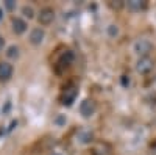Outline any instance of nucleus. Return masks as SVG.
Returning a JSON list of instances; mask_svg holds the SVG:
<instances>
[{
  "label": "nucleus",
  "instance_id": "f3484780",
  "mask_svg": "<svg viewBox=\"0 0 156 155\" xmlns=\"http://www.w3.org/2000/svg\"><path fill=\"white\" fill-rule=\"evenodd\" d=\"M55 122H56L58 125H62V124H66V118H62V116H56Z\"/></svg>",
  "mask_w": 156,
  "mask_h": 155
},
{
  "label": "nucleus",
  "instance_id": "f8f14e48",
  "mask_svg": "<svg viewBox=\"0 0 156 155\" xmlns=\"http://www.w3.org/2000/svg\"><path fill=\"white\" fill-rule=\"evenodd\" d=\"M126 6L131 11H142L147 8V2H144V0H129V2H126Z\"/></svg>",
  "mask_w": 156,
  "mask_h": 155
},
{
  "label": "nucleus",
  "instance_id": "ddd939ff",
  "mask_svg": "<svg viewBox=\"0 0 156 155\" xmlns=\"http://www.w3.org/2000/svg\"><path fill=\"white\" fill-rule=\"evenodd\" d=\"M6 57L8 58H17L19 57V47L17 46H9L6 49Z\"/></svg>",
  "mask_w": 156,
  "mask_h": 155
},
{
  "label": "nucleus",
  "instance_id": "0eeeda50",
  "mask_svg": "<svg viewBox=\"0 0 156 155\" xmlns=\"http://www.w3.org/2000/svg\"><path fill=\"white\" fill-rule=\"evenodd\" d=\"M73 61V54L70 50L67 52H64V54L59 57V60L56 61V72H62V71H66L70 64Z\"/></svg>",
  "mask_w": 156,
  "mask_h": 155
},
{
  "label": "nucleus",
  "instance_id": "2eb2a0df",
  "mask_svg": "<svg viewBox=\"0 0 156 155\" xmlns=\"http://www.w3.org/2000/svg\"><path fill=\"white\" fill-rule=\"evenodd\" d=\"M108 35H109L111 38H114V36L119 35V28H117V25H114V24L109 25V27H108Z\"/></svg>",
  "mask_w": 156,
  "mask_h": 155
},
{
  "label": "nucleus",
  "instance_id": "dca6fc26",
  "mask_svg": "<svg viewBox=\"0 0 156 155\" xmlns=\"http://www.w3.org/2000/svg\"><path fill=\"white\" fill-rule=\"evenodd\" d=\"M5 6H6L8 11H12V9L16 8V2H14V0H6V2H5Z\"/></svg>",
  "mask_w": 156,
  "mask_h": 155
},
{
  "label": "nucleus",
  "instance_id": "4be33fe9",
  "mask_svg": "<svg viewBox=\"0 0 156 155\" xmlns=\"http://www.w3.org/2000/svg\"><path fill=\"white\" fill-rule=\"evenodd\" d=\"M2 17H3V9H0V20H2Z\"/></svg>",
  "mask_w": 156,
  "mask_h": 155
},
{
  "label": "nucleus",
  "instance_id": "6ab92c4d",
  "mask_svg": "<svg viewBox=\"0 0 156 155\" xmlns=\"http://www.w3.org/2000/svg\"><path fill=\"white\" fill-rule=\"evenodd\" d=\"M112 8H120V6H123V2H119V3H109Z\"/></svg>",
  "mask_w": 156,
  "mask_h": 155
},
{
  "label": "nucleus",
  "instance_id": "a211bd4d",
  "mask_svg": "<svg viewBox=\"0 0 156 155\" xmlns=\"http://www.w3.org/2000/svg\"><path fill=\"white\" fill-rule=\"evenodd\" d=\"M3 47H5V38H3V36H0V52L3 50Z\"/></svg>",
  "mask_w": 156,
  "mask_h": 155
},
{
  "label": "nucleus",
  "instance_id": "9b49d317",
  "mask_svg": "<svg viewBox=\"0 0 156 155\" xmlns=\"http://www.w3.org/2000/svg\"><path fill=\"white\" fill-rule=\"evenodd\" d=\"M27 28H28V25L22 17H12V31H14L16 35L25 33Z\"/></svg>",
  "mask_w": 156,
  "mask_h": 155
},
{
  "label": "nucleus",
  "instance_id": "6e6552de",
  "mask_svg": "<svg viewBox=\"0 0 156 155\" xmlns=\"http://www.w3.org/2000/svg\"><path fill=\"white\" fill-rule=\"evenodd\" d=\"M90 155H112V147L108 143H95L90 149Z\"/></svg>",
  "mask_w": 156,
  "mask_h": 155
},
{
  "label": "nucleus",
  "instance_id": "423d86ee",
  "mask_svg": "<svg viewBox=\"0 0 156 155\" xmlns=\"http://www.w3.org/2000/svg\"><path fill=\"white\" fill-rule=\"evenodd\" d=\"M76 141L80 144H90L94 143V132L87 127H81L80 130L76 132Z\"/></svg>",
  "mask_w": 156,
  "mask_h": 155
},
{
  "label": "nucleus",
  "instance_id": "f03ea898",
  "mask_svg": "<svg viewBox=\"0 0 156 155\" xmlns=\"http://www.w3.org/2000/svg\"><path fill=\"white\" fill-rule=\"evenodd\" d=\"M95 111H97V103H95V100H92V99H84V100L80 103V114L83 116L84 119L92 118V116L95 114Z\"/></svg>",
  "mask_w": 156,
  "mask_h": 155
},
{
  "label": "nucleus",
  "instance_id": "7ed1b4c3",
  "mask_svg": "<svg viewBox=\"0 0 156 155\" xmlns=\"http://www.w3.org/2000/svg\"><path fill=\"white\" fill-rule=\"evenodd\" d=\"M76 96H78V88L75 85H69L67 88H64V91L61 94V103L66 107H70L75 102Z\"/></svg>",
  "mask_w": 156,
  "mask_h": 155
},
{
  "label": "nucleus",
  "instance_id": "f257e3e1",
  "mask_svg": "<svg viewBox=\"0 0 156 155\" xmlns=\"http://www.w3.org/2000/svg\"><path fill=\"white\" fill-rule=\"evenodd\" d=\"M133 50L136 52V55H139V58L148 57L150 52L153 50V44H151L150 39H147V38H139V39H136L134 44H133Z\"/></svg>",
  "mask_w": 156,
  "mask_h": 155
},
{
  "label": "nucleus",
  "instance_id": "20e7f679",
  "mask_svg": "<svg viewBox=\"0 0 156 155\" xmlns=\"http://www.w3.org/2000/svg\"><path fill=\"white\" fill-rule=\"evenodd\" d=\"M154 68V61L150 58V57H142L137 60L136 63V71L140 74V75H147L148 72H151Z\"/></svg>",
  "mask_w": 156,
  "mask_h": 155
},
{
  "label": "nucleus",
  "instance_id": "412c9836",
  "mask_svg": "<svg viewBox=\"0 0 156 155\" xmlns=\"http://www.w3.org/2000/svg\"><path fill=\"white\" fill-rule=\"evenodd\" d=\"M151 155H156V143H154L153 147H151Z\"/></svg>",
  "mask_w": 156,
  "mask_h": 155
},
{
  "label": "nucleus",
  "instance_id": "5701e85b",
  "mask_svg": "<svg viewBox=\"0 0 156 155\" xmlns=\"http://www.w3.org/2000/svg\"><path fill=\"white\" fill-rule=\"evenodd\" d=\"M50 155H61V153H56V152H55V153H50Z\"/></svg>",
  "mask_w": 156,
  "mask_h": 155
},
{
  "label": "nucleus",
  "instance_id": "9d476101",
  "mask_svg": "<svg viewBox=\"0 0 156 155\" xmlns=\"http://www.w3.org/2000/svg\"><path fill=\"white\" fill-rule=\"evenodd\" d=\"M12 72H14V69H12L11 63H8V61L0 63V80L2 82H8L12 77Z\"/></svg>",
  "mask_w": 156,
  "mask_h": 155
},
{
  "label": "nucleus",
  "instance_id": "aec40b11",
  "mask_svg": "<svg viewBox=\"0 0 156 155\" xmlns=\"http://www.w3.org/2000/svg\"><path fill=\"white\" fill-rule=\"evenodd\" d=\"M14 127H17V121H12V122H11V125H9V128H8V130L11 132V130H12V128H14Z\"/></svg>",
  "mask_w": 156,
  "mask_h": 155
},
{
  "label": "nucleus",
  "instance_id": "4468645a",
  "mask_svg": "<svg viewBox=\"0 0 156 155\" xmlns=\"http://www.w3.org/2000/svg\"><path fill=\"white\" fill-rule=\"evenodd\" d=\"M22 14L25 17H28V19H33L34 17V9L31 6H28V5H25V6H22Z\"/></svg>",
  "mask_w": 156,
  "mask_h": 155
},
{
  "label": "nucleus",
  "instance_id": "1a4fd4ad",
  "mask_svg": "<svg viewBox=\"0 0 156 155\" xmlns=\"http://www.w3.org/2000/svg\"><path fill=\"white\" fill-rule=\"evenodd\" d=\"M44 38H45V31L41 27H36L30 31V42L33 46H41L44 42Z\"/></svg>",
  "mask_w": 156,
  "mask_h": 155
},
{
  "label": "nucleus",
  "instance_id": "39448f33",
  "mask_svg": "<svg viewBox=\"0 0 156 155\" xmlns=\"http://www.w3.org/2000/svg\"><path fill=\"white\" fill-rule=\"evenodd\" d=\"M37 20H39L41 25H50L51 22L55 20V9L50 8V6L42 8L41 11H39V14H37Z\"/></svg>",
  "mask_w": 156,
  "mask_h": 155
}]
</instances>
